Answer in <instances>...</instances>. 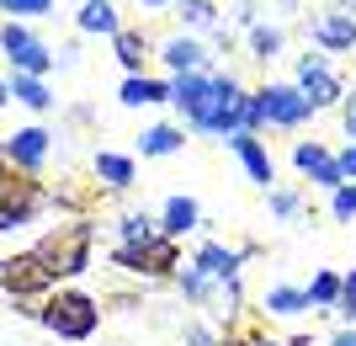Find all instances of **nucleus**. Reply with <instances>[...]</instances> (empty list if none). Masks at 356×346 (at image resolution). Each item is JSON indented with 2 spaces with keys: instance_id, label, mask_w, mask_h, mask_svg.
<instances>
[{
  "instance_id": "1",
  "label": "nucleus",
  "mask_w": 356,
  "mask_h": 346,
  "mask_svg": "<svg viewBox=\"0 0 356 346\" xmlns=\"http://www.w3.org/2000/svg\"><path fill=\"white\" fill-rule=\"evenodd\" d=\"M38 320H43L59 341H86V336H96V325H102V309H96V299H90V293L64 288V293H54V299L38 309Z\"/></svg>"
},
{
  "instance_id": "2",
  "label": "nucleus",
  "mask_w": 356,
  "mask_h": 346,
  "mask_svg": "<svg viewBox=\"0 0 356 346\" xmlns=\"http://www.w3.org/2000/svg\"><path fill=\"white\" fill-rule=\"evenodd\" d=\"M90 235H96L90 224H70V229H59V235H48V240L38 245V256L48 261L54 277H80V272L90 267Z\"/></svg>"
},
{
  "instance_id": "3",
  "label": "nucleus",
  "mask_w": 356,
  "mask_h": 346,
  "mask_svg": "<svg viewBox=\"0 0 356 346\" xmlns=\"http://www.w3.org/2000/svg\"><path fill=\"white\" fill-rule=\"evenodd\" d=\"M112 267L122 272H138V277H176L181 272V245L170 240V235H160L154 245H144V251H112Z\"/></svg>"
},
{
  "instance_id": "4",
  "label": "nucleus",
  "mask_w": 356,
  "mask_h": 346,
  "mask_svg": "<svg viewBox=\"0 0 356 346\" xmlns=\"http://www.w3.org/2000/svg\"><path fill=\"white\" fill-rule=\"evenodd\" d=\"M298 91H303V102H309L314 112H319V107H335L346 96L341 75L330 70L325 54H303V59H298Z\"/></svg>"
},
{
  "instance_id": "5",
  "label": "nucleus",
  "mask_w": 356,
  "mask_h": 346,
  "mask_svg": "<svg viewBox=\"0 0 356 346\" xmlns=\"http://www.w3.org/2000/svg\"><path fill=\"white\" fill-rule=\"evenodd\" d=\"M255 107H261V123H271V128H298V123L314 118V107L303 102L298 86H261L255 91Z\"/></svg>"
},
{
  "instance_id": "6",
  "label": "nucleus",
  "mask_w": 356,
  "mask_h": 346,
  "mask_svg": "<svg viewBox=\"0 0 356 346\" xmlns=\"http://www.w3.org/2000/svg\"><path fill=\"white\" fill-rule=\"evenodd\" d=\"M48 150H54V134L48 128H16L11 139H0V155L11 160V171H22V176H38L43 171V160H48Z\"/></svg>"
},
{
  "instance_id": "7",
  "label": "nucleus",
  "mask_w": 356,
  "mask_h": 346,
  "mask_svg": "<svg viewBox=\"0 0 356 346\" xmlns=\"http://www.w3.org/2000/svg\"><path fill=\"white\" fill-rule=\"evenodd\" d=\"M43 208H48V192H43V187H32V176H22L11 192L0 197V235H11V229H27Z\"/></svg>"
},
{
  "instance_id": "8",
  "label": "nucleus",
  "mask_w": 356,
  "mask_h": 346,
  "mask_svg": "<svg viewBox=\"0 0 356 346\" xmlns=\"http://www.w3.org/2000/svg\"><path fill=\"white\" fill-rule=\"evenodd\" d=\"M0 288H6L11 299H32V293H48V288H54V272H48V261L38 256V251H27V256H11V261H6Z\"/></svg>"
},
{
  "instance_id": "9",
  "label": "nucleus",
  "mask_w": 356,
  "mask_h": 346,
  "mask_svg": "<svg viewBox=\"0 0 356 346\" xmlns=\"http://www.w3.org/2000/svg\"><path fill=\"white\" fill-rule=\"evenodd\" d=\"M309 38L319 48H330V54H351V48H356V16H346V11L314 16V22H309Z\"/></svg>"
},
{
  "instance_id": "10",
  "label": "nucleus",
  "mask_w": 356,
  "mask_h": 346,
  "mask_svg": "<svg viewBox=\"0 0 356 346\" xmlns=\"http://www.w3.org/2000/svg\"><path fill=\"white\" fill-rule=\"evenodd\" d=\"M160 59H165L170 75H208V48L197 43V38H181V32L160 43Z\"/></svg>"
},
{
  "instance_id": "11",
  "label": "nucleus",
  "mask_w": 356,
  "mask_h": 346,
  "mask_svg": "<svg viewBox=\"0 0 356 346\" xmlns=\"http://www.w3.org/2000/svg\"><path fill=\"white\" fill-rule=\"evenodd\" d=\"M293 160H298V171H309L314 176V187H330V192H335V187H346V176H341V166H335V155L330 150H319V144H298L293 150Z\"/></svg>"
},
{
  "instance_id": "12",
  "label": "nucleus",
  "mask_w": 356,
  "mask_h": 346,
  "mask_svg": "<svg viewBox=\"0 0 356 346\" xmlns=\"http://www.w3.org/2000/svg\"><path fill=\"white\" fill-rule=\"evenodd\" d=\"M239 261H245L239 251H229V245H218V240H202L192 267L202 272V277H213V283H234V277H239Z\"/></svg>"
},
{
  "instance_id": "13",
  "label": "nucleus",
  "mask_w": 356,
  "mask_h": 346,
  "mask_svg": "<svg viewBox=\"0 0 356 346\" xmlns=\"http://www.w3.org/2000/svg\"><path fill=\"white\" fill-rule=\"evenodd\" d=\"M229 150H234L239 160H245V171H250V181H255V187H271V181H277V166H271L266 144H261L255 134H239V139H229Z\"/></svg>"
},
{
  "instance_id": "14",
  "label": "nucleus",
  "mask_w": 356,
  "mask_h": 346,
  "mask_svg": "<svg viewBox=\"0 0 356 346\" xmlns=\"http://www.w3.org/2000/svg\"><path fill=\"white\" fill-rule=\"evenodd\" d=\"M90 171H96V181H102V187H112V192H128V187L138 181V166L128 160V155H118V150H96Z\"/></svg>"
},
{
  "instance_id": "15",
  "label": "nucleus",
  "mask_w": 356,
  "mask_h": 346,
  "mask_svg": "<svg viewBox=\"0 0 356 346\" xmlns=\"http://www.w3.org/2000/svg\"><path fill=\"white\" fill-rule=\"evenodd\" d=\"M176 16L186 22V27H197V32H213V38L229 48V27H223V16H218L213 0H176Z\"/></svg>"
},
{
  "instance_id": "16",
  "label": "nucleus",
  "mask_w": 356,
  "mask_h": 346,
  "mask_svg": "<svg viewBox=\"0 0 356 346\" xmlns=\"http://www.w3.org/2000/svg\"><path fill=\"white\" fill-rule=\"evenodd\" d=\"M181 144H186V128H181V123H154V128L138 134V155H149V160L181 155Z\"/></svg>"
},
{
  "instance_id": "17",
  "label": "nucleus",
  "mask_w": 356,
  "mask_h": 346,
  "mask_svg": "<svg viewBox=\"0 0 356 346\" xmlns=\"http://www.w3.org/2000/svg\"><path fill=\"white\" fill-rule=\"evenodd\" d=\"M202 224V208H197V197H170L165 203V213H160V229L170 235V240H181V235H192V229Z\"/></svg>"
},
{
  "instance_id": "18",
  "label": "nucleus",
  "mask_w": 356,
  "mask_h": 346,
  "mask_svg": "<svg viewBox=\"0 0 356 346\" xmlns=\"http://www.w3.org/2000/svg\"><path fill=\"white\" fill-rule=\"evenodd\" d=\"M165 229H160V219H149L144 208L138 213H122L118 219V240H122V251H144V245H154Z\"/></svg>"
},
{
  "instance_id": "19",
  "label": "nucleus",
  "mask_w": 356,
  "mask_h": 346,
  "mask_svg": "<svg viewBox=\"0 0 356 346\" xmlns=\"http://www.w3.org/2000/svg\"><path fill=\"white\" fill-rule=\"evenodd\" d=\"M213 75H176L170 80V107H176L181 118H192L197 107H202V96H208Z\"/></svg>"
},
{
  "instance_id": "20",
  "label": "nucleus",
  "mask_w": 356,
  "mask_h": 346,
  "mask_svg": "<svg viewBox=\"0 0 356 346\" xmlns=\"http://www.w3.org/2000/svg\"><path fill=\"white\" fill-rule=\"evenodd\" d=\"M80 32H90V38H118L122 22H118V11H112V0H86V6H80Z\"/></svg>"
},
{
  "instance_id": "21",
  "label": "nucleus",
  "mask_w": 356,
  "mask_h": 346,
  "mask_svg": "<svg viewBox=\"0 0 356 346\" xmlns=\"http://www.w3.org/2000/svg\"><path fill=\"white\" fill-rule=\"evenodd\" d=\"M118 96H122V107H154V102H170V86L149 80V75H128Z\"/></svg>"
},
{
  "instance_id": "22",
  "label": "nucleus",
  "mask_w": 356,
  "mask_h": 346,
  "mask_svg": "<svg viewBox=\"0 0 356 346\" xmlns=\"http://www.w3.org/2000/svg\"><path fill=\"white\" fill-rule=\"evenodd\" d=\"M48 70H54V48H48L43 38H32L27 48H16V54H11V75H38V80H43Z\"/></svg>"
},
{
  "instance_id": "23",
  "label": "nucleus",
  "mask_w": 356,
  "mask_h": 346,
  "mask_svg": "<svg viewBox=\"0 0 356 346\" xmlns=\"http://www.w3.org/2000/svg\"><path fill=\"white\" fill-rule=\"evenodd\" d=\"M112 48H118V64L128 70V75H144V59H149V38H144V32L122 27L118 38H112Z\"/></svg>"
},
{
  "instance_id": "24",
  "label": "nucleus",
  "mask_w": 356,
  "mask_h": 346,
  "mask_svg": "<svg viewBox=\"0 0 356 346\" xmlns=\"http://www.w3.org/2000/svg\"><path fill=\"white\" fill-rule=\"evenodd\" d=\"M11 96L27 102L32 112H48V107H54V91H48V80H38V75H11Z\"/></svg>"
},
{
  "instance_id": "25",
  "label": "nucleus",
  "mask_w": 356,
  "mask_h": 346,
  "mask_svg": "<svg viewBox=\"0 0 356 346\" xmlns=\"http://www.w3.org/2000/svg\"><path fill=\"white\" fill-rule=\"evenodd\" d=\"M303 309H314L303 288H271L266 293V315H277V320H293V315H303Z\"/></svg>"
},
{
  "instance_id": "26",
  "label": "nucleus",
  "mask_w": 356,
  "mask_h": 346,
  "mask_svg": "<svg viewBox=\"0 0 356 346\" xmlns=\"http://www.w3.org/2000/svg\"><path fill=\"white\" fill-rule=\"evenodd\" d=\"M277 54H282V27H271V22H255V27H250V59L271 64Z\"/></svg>"
},
{
  "instance_id": "27",
  "label": "nucleus",
  "mask_w": 356,
  "mask_h": 346,
  "mask_svg": "<svg viewBox=\"0 0 356 346\" xmlns=\"http://www.w3.org/2000/svg\"><path fill=\"white\" fill-rule=\"evenodd\" d=\"M309 304L314 309H335V304H341V277H335V272H319L309 283Z\"/></svg>"
},
{
  "instance_id": "28",
  "label": "nucleus",
  "mask_w": 356,
  "mask_h": 346,
  "mask_svg": "<svg viewBox=\"0 0 356 346\" xmlns=\"http://www.w3.org/2000/svg\"><path fill=\"white\" fill-rule=\"evenodd\" d=\"M32 38H38L32 27H22V22H6V27H0V48H6V59H11L16 48H27Z\"/></svg>"
},
{
  "instance_id": "29",
  "label": "nucleus",
  "mask_w": 356,
  "mask_h": 346,
  "mask_svg": "<svg viewBox=\"0 0 356 346\" xmlns=\"http://www.w3.org/2000/svg\"><path fill=\"white\" fill-rule=\"evenodd\" d=\"M335 309H341L346 325L356 320V267H351V277H341V304H335Z\"/></svg>"
},
{
  "instance_id": "30",
  "label": "nucleus",
  "mask_w": 356,
  "mask_h": 346,
  "mask_svg": "<svg viewBox=\"0 0 356 346\" xmlns=\"http://www.w3.org/2000/svg\"><path fill=\"white\" fill-rule=\"evenodd\" d=\"M271 213H277V219H298V213H303V197L298 192H271Z\"/></svg>"
},
{
  "instance_id": "31",
  "label": "nucleus",
  "mask_w": 356,
  "mask_h": 346,
  "mask_svg": "<svg viewBox=\"0 0 356 346\" xmlns=\"http://www.w3.org/2000/svg\"><path fill=\"white\" fill-rule=\"evenodd\" d=\"M330 213H335V219H356V187H335V197H330Z\"/></svg>"
},
{
  "instance_id": "32",
  "label": "nucleus",
  "mask_w": 356,
  "mask_h": 346,
  "mask_svg": "<svg viewBox=\"0 0 356 346\" xmlns=\"http://www.w3.org/2000/svg\"><path fill=\"white\" fill-rule=\"evenodd\" d=\"M54 0H11V16H48Z\"/></svg>"
},
{
  "instance_id": "33",
  "label": "nucleus",
  "mask_w": 356,
  "mask_h": 346,
  "mask_svg": "<svg viewBox=\"0 0 356 346\" xmlns=\"http://www.w3.org/2000/svg\"><path fill=\"white\" fill-rule=\"evenodd\" d=\"M181 341H186V346H218V341H213V331H202V325H186Z\"/></svg>"
},
{
  "instance_id": "34",
  "label": "nucleus",
  "mask_w": 356,
  "mask_h": 346,
  "mask_svg": "<svg viewBox=\"0 0 356 346\" xmlns=\"http://www.w3.org/2000/svg\"><path fill=\"white\" fill-rule=\"evenodd\" d=\"M335 166H341V176H351V181H356V144H346V150L335 155Z\"/></svg>"
},
{
  "instance_id": "35",
  "label": "nucleus",
  "mask_w": 356,
  "mask_h": 346,
  "mask_svg": "<svg viewBox=\"0 0 356 346\" xmlns=\"http://www.w3.org/2000/svg\"><path fill=\"white\" fill-rule=\"evenodd\" d=\"M341 118H346V134L356 139V91H351V96H346V112H341Z\"/></svg>"
},
{
  "instance_id": "36",
  "label": "nucleus",
  "mask_w": 356,
  "mask_h": 346,
  "mask_svg": "<svg viewBox=\"0 0 356 346\" xmlns=\"http://www.w3.org/2000/svg\"><path fill=\"white\" fill-rule=\"evenodd\" d=\"M74 59H80V48L64 43V48H59V70H74Z\"/></svg>"
},
{
  "instance_id": "37",
  "label": "nucleus",
  "mask_w": 356,
  "mask_h": 346,
  "mask_svg": "<svg viewBox=\"0 0 356 346\" xmlns=\"http://www.w3.org/2000/svg\"><path fill=\"white\" fill-rule=\"evenodd\" d=\"M330 346H356V331H341V336H335Z\"/></svg>"
},
{
  "instance_id": "38",
  "label": "nucleus",
  "mask_w": 356,
  "mask_h": 346,
  "mask_svg": "<svg viewBox=\"0 0 356 346\" xmlns=\"http://www.w3.org/2000/svg\"><path fill=\"white\" fill-rule=\"evenodd\" d=\"M138 6H149V11H160V6H176V0H138Z\"/></svg>"
},
{
  "instance_id": "39",
  "label": "nucleus",
  "mask_w": 356,
  "mask_h": 346,
  "mask_svg": "<svg viewBox=\"0 0 356 346\" xmlns=\"http://www.w3.org/2000/svg\"><path fill=\"white\" fill-rule=\"evenodd\" d=\"M11 102V80H0V107Z\"/></svg>"
},
{
  "instance_id": "40",
  "label": "nucleus",
  "mask_w": 356,
  "mask_h": 346,
  "mask_svg": "<svg viewBox=\"0 0 356 346\" xmlns=\"http://www.w3.org/2000/svg\"><path fill=\"white\" fill-rule=\"evenodd\" d=\"M271 6H282V11H298V6H303V0H271Z\"/></svg>"
},
{
  "instance_id": "41",
  "label": "nucleus",
  "mask_w": 356,
  "mask_h": 346,
  "mask_svg": "<svg viewBox=\"0 0 356 346\" xmlns=\"http://www.w3.org/2000/svg\"><path fill=\"white\" fill-rule=\"evenodd\" d=\"M0 11H11V0H0Z\"/></svg>"
},
{
  "instance_id": "42",
  "label": "nucleus",
  "mask_w": 356,
  "mask_h": 346,
  "mask_svg": "<svg viewBox=\"0 0 356 346\" xmlns=\"http://www.w3.org/2000/svg\"><path fill=\"white\" fill-rule=\"evenodd\" d=\"M0 277H6V261H0Z\"/></svg>"
},
{
  "instance_id": "43",
  "label": "nucleus",
  "mask_w": 356,
  "mask_h": 346,
  "mask_svg": "<svg viewBox=\"0 0 356 346\" xmlns=\"http://www.w3.org/2000/svg\"><path fill=\"white\" fill-rule=\"evenodd\" d=\"M261 346H277V341H261Z\"/></svg>"
},
{
  "instance_id": "44",
  "label": "nucleus",
  "mask_w": 356,
  "mask_h": 346,
  "mask_svg": "<svg viewBox=\"0 0 356 346\" xmlns=\"http://www.w3.org/2000/svg\"><path fill=\"white\" fill-rule=\"evenodd\" d=\"M80 6H86V0H80Z\"/></svg>"
}]
</instances>
